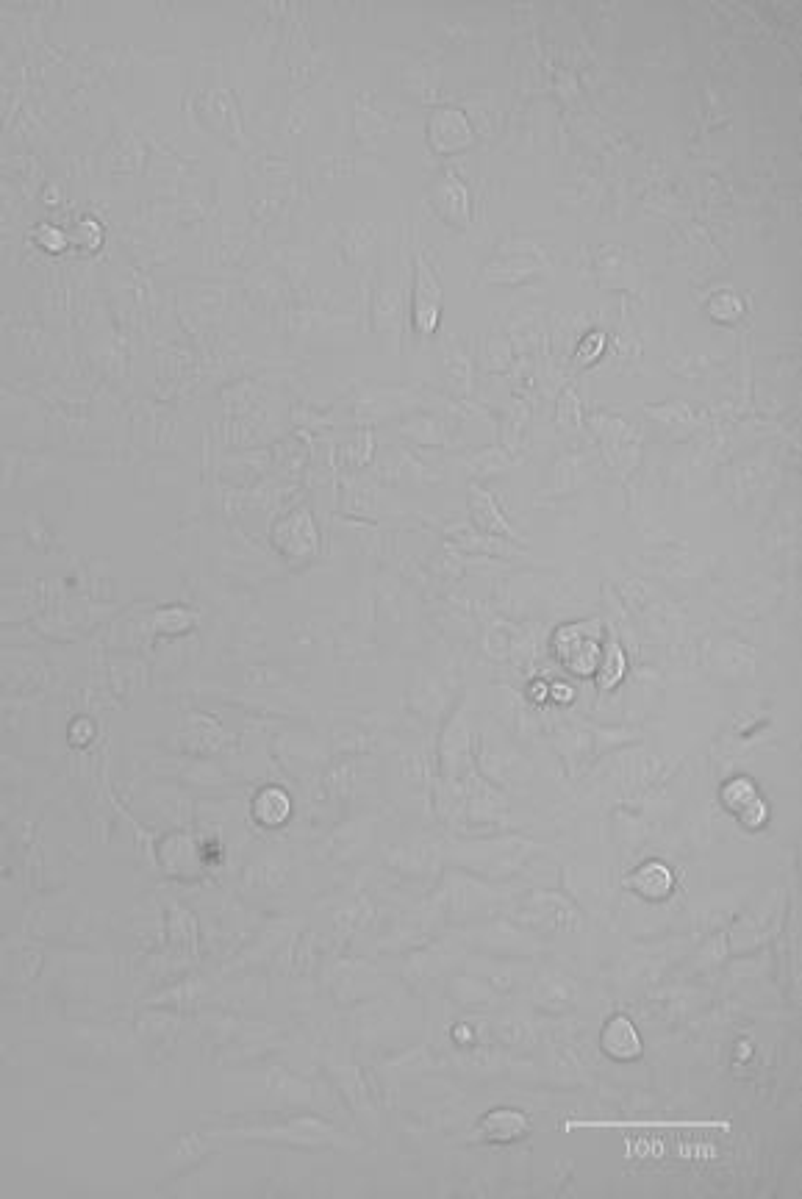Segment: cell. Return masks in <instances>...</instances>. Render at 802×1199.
I'll return each mask as SVG.
<instances>
[{
	"label": "cell",
	"instance_id": "6da1fadb",
	"mask_svg": "<svg viewBox=\"0 0 802 1199\" xmlns=\"http://www.w3.org/2000/svg\"><path fill=\"white\" fill-rule=\"evenodd\" d=\"M556 658L572 675L592 678L603 667V639L597 625H567L556 633Z\"/></svg>",
	"mask_w": 802,
	"mask_h": 1199
},
{
	"label": "cell",
	"instance_id": "7a4b0ae2",
	"mask_svg": "<svg viewBox=\"0 0 802 1199\" xmlns=\"http://www.w3.org/2000/svg\"><path fill=\"white\" fill-rule=\"evenodd\" d=\"M600 1047L611 1061H636L642 1055V1039L628 1016H611L600 1030Z\"/></svg>",
	"mask_w": 802,
	"mask_h": 1199
},
{
	"label": "cell",
	"instance_id": "3957f363",
	"mask_svg": "<svg viewBox=\"0 0 802 1199\" xmlns=\"http://www.w3.org/2000/svg\"><path fill=\"white\" fill-rule=\"evenodd\" d=\"M628 886L636 891L642 900L664 903L669 894L675 891V878H672L667 864H661V861H647V864H642L639 869H633V875L628 878Z\"/></svg>",
	"mask_w": 802,
	"mask_h": 1199
},
{
	"label": "cell",
	"instance_id": "277c9868",
	"mask_svg": "<svg viewBox=\"0 0 802 1199\" xmlns=\"http://www.w3.org/2000/svg\"><path fill=\"white\" fill-rule=\"evenodd\" d=\"M469 139H472V128H469V123L464 120V114L461 112H456V109H442V112L433 117L431 142L436 150L453 153V150L469 145Z\"/></svg>",
	"mask_w": 802,
	"mask_h": 1199
},
{
	"label": "cell",
	"instance_id": "5b68a950",
	"mask_svg": "<svg viewBox=\"0 0 802 1199\" xmlns=\"http://www.w3.org/2000/svg\"><path fill=\"white\" fill-rule=\"evenodd\" d=\"M481 1133L486 1141H494V1144L517 1141L528 1133V1116L522 1111H511V1108H497L481 1119Z\"/></svg>",
	"mask_w": 802,
	"mask_h": 1199
},
{
	"label": "cell",
	"instance_id": "8992f818",
	"mask_svg": "<svg viewBox=\"0 0 802 1199\" xmlns=\"http://www.w3.org/2000/svg\"><path fill=\"white\" fill-rule=\"evenodd\" d=\"M425 284L417 281V295H414V325L420 334H431L439 322V286L433 281L428 270H420Z\"/></svg>",
	"mask_w": 802,
	"mask_h": 1199
},
{
	"label": "cell",
	"instance_id": "52a82bcc",
	"mask_svg": "<svg viewBox=\"0 0 802 1199\" xmlns=\"http://www.w3.org/2000/svg\"><path fill=\"white\" fill-rule=\"evenodd\" d=\"M758 789L747 778H733L722 786V805L730 814H744L753 803H758Z\"/></svg>",
	"mask_w": 802,
	"mask_h": 1199
},
{
	"label": "cell",
	"instance_id": "ba28073f",
	"mask_svg": "<svg viewBox=\"0 0 802 1199\" xmlns=\"http://www.w3.org/2000/svg\"><path fill=\"white\" fill-rule=\"evenodd\" d=\"M569 1127H728L725 1122H567Z\"/></svg>",
	"mask_w": 802,
	"mask_h": 1199
},
{
	"label": "cell",
	"instance_id": "9c48e42d",
	"mask_svg": "<svg viewBox=\"0 0 802 1199\" xmlns=\"http://www.w3.org/2000/svg\"><path fill=\"white\" fill-rule=\"evenodd\" d=\"M711 317L719 322H733L741 317V300L730 292H722L711 300Z\"/></svg>",
	"mask_w": 802,
	"mask_h": 1199
},
{
	"label": "cell",
	"instance_id": "30bf717a",
	"mask_svg": "<svg viewBox=\"0 0 802 1199\" xmlns=\"http://www.w3.org/2000/svg\"><path fill=\"white\" fill-rule=\"evenodd\" d=\"M739 819H741V822H744V828H750V830L761 828V825H764V822H766V805L761 803V800H758V803L750 805V808H747L744 814H739Z\"/></svg>",
	"mask_w": 802,
	"mask_h": 1199
}]
</instances>
